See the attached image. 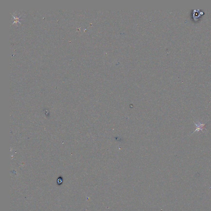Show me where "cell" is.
<instances>
[{
    "label": "cell",
    "instance_id": "1",
    "mask_svg": "<svg viewBox=\"0 0 211 211\" xmlns=\"http://www.w3.org/2000/svg\"><path fill=\"white\" fill-rule=\"evenodd\" d=\"M195 125L196 126L197 129L196 130L194 131L193 133L196 132H199L201 131L204 128V127L205 126V124H203L201 123H200L199 122L197 121L196 123H194Z\"/></svg>",
    "mask_w": 211,
    "mask_h": 211
}]
</instances>
